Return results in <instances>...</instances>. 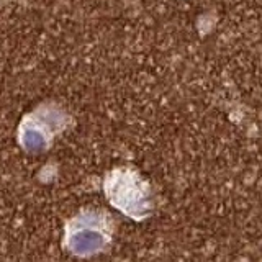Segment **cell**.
<instances>
[{
  "label": "cell",
  "mask_w": 262,
  "mask_h": 262,
  "mask_svg": "<svg viewBox=\"0 0 262 262\" xmlns=\"http://www.w3.org/2000/svg\"><path fill=\"white\" fill-rule=\"evenodd\" d=\"M106 236L94 228H79L68 236L69 249L77 256H92L103 249Z\"/></svg>",
  "instance_id": "obj_1"
}]
</instances>
